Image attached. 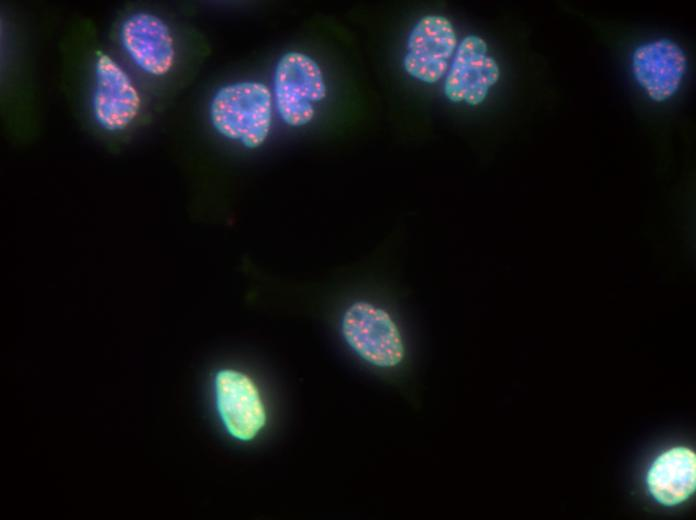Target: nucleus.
<instances>
[{"label": "nucleus", "instance_id": "nucleus-3", "mask_svg": "<svg viewBox=\"0 0 696 520\" xmlns=\"http://www.w3.org/2000/svg\"><path fill=\"white\" fill-rule=\"evenodd\" d=\"M327 86L319 64L299 51L284 53L276 63L273 97L282 121L294 128L309 124L316 104L325 99Z\"/></svg>", "mask_w": 696, "mask_h": 520}, {"label": "nucleus", "instance_id": "nucleus-1", "mask_svg": "<svg viewBox=\"0 0 696 520\" xmlns=\"http://www.w3.org/2000/svg\"><path fill=\"white\" fill-rule=\"evenodd\" d=\"M340 333L351 351L370 366L393 371L406 363L405 332L383 305L367 299L351 302L341 315Z\"/></svg>", "mask_w": 696, "mask_h": 520}, {"label": "nucleus", "instance_id": "nucleus-9", "mask_svg": "<svg viewBox=\"0 0 696 520\" xmlns=\"http://www.w3.org/2000/svg\"><path fill=\"white\" fill-rule=\"evenodd\" d=\"M631 66L648 97L663 102L678 91L687 70V57L675 41L663 37L636 47Z\"/></svg>", "mask_w": 696, "mask_h": 520}, {"label": "nucleus", "instance_id": "nucleus-10", "mask_svg": "<svg viewBox=\"0 0 696 520\" xmlns=\"http://www.w3.org/2000/svg\"><path fill=\"white\" fill-rule=\"evenodd\" d=\"M651 495L665 506L687 500L696 486L695 453L686 447H674L653 462L647 475Z\"/></svg>", "mask_w": 696, "mask_h": 520}, {"label": "nucleus", "instance_id": "nucleus-4", "mask_svg": "<svg viewBox=\"0 0 696 520\" xmlns=\"http://www.w3.org/2000/svg\"><path fill=\"white\" fill-rule=\"evenodd\" d=\"M91 108L95 122L108 132L125 130L141 108L139 91L129 74L103 52L95 59Z\"/></svg>", "mask_w": 696, "mask_h": 520}, {"label": "nucleus", "instance_id": "nucleus-6", "mask_svg": "<svg viewBox=\"0 0 696 520\" xmlns=\"http://www.w3.org/2000/svg\"><path fill=\"white\" fill-rule=\"evenodd\" d=\"M457 46V35L448 18L425 15L408 35L404 70L423 83H436L447 73Z\"/></svg>", "mask_w": 696, "mask_h": 520}, {"label": "nucleus", "instance_id": "nucleus-5", "mask_svg": "<svg viewBox=\"0 0 696 520\" xmlns=\"http://www.w3.org/2000/svg\"><path fill=\"white\" fill-rule=\"evenodd\" d=\"M215 404L219 418L233 438L253 440L266 424V410L258 387L245 373L224 368L214 376Z\"/></svg>", "mask_w": 696, "mask_h": 520}, {"label": "nucleus", "instance_id": "nucleus-7", "mask_svg": "<svg viewBox=\"0 0 696 520\" xmlns=\"http://www.w3.org/2000/svg\"><path fill=\"white\" fill-rule=\"evenodd\" d=\"M500 78V68L486 41L468 35L458 44L446 73L444 94L454 103L481 104Z\"/></svg>", "mask_w": 696, "mask_h": 520}, {"label": "nucleus", "instance_id": "nucleus-8", "mask_svg": "<svg viewBox=\"0 0 696 520\" xmlns=\"http://www.w3.org/2000/svg\"><path fill=\"white\" fill-rule=\"evenodd\" d=\"M120 44L131 62L142 72L162 77L172 69L175 43L167 23L159 16L139 11L122 22Z\"/></svg>", "mask_w": 696, "mask_h": 520}, {"label": "nucleus", "instance_id": "nucleus-2", "mask_svg": "<svg viewBox=\"0 0 696 520\" xmlns=\"http://www.w3.org/2000/svg\"><path fill=\"white\" fill-rule=\"evenodd\" d=\"M273 95L258 81L221 86L209 104V118L222 137L256 149L267 140L273 119Z\"/></svg>", "mask_w": 696, "mask_h": 520}]
</instances>
